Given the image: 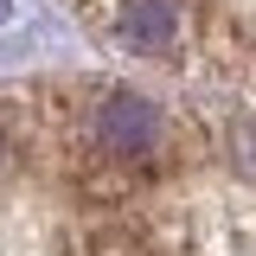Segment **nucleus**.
Masks as SVG:
<instances>
[{
  "label": "nucleus",
  "instance_id": "f257e3e1",
  "mask_svg": "<svg viewBox=\"0 0 256 256\" xmlns=\"http://www.w3.org/2000/svg\"><path fill=\"white\" fill-rule=\"evenodd\" d=\"M0 256H256V154L96 64L0 77Z\"/></svg>",
  "mask_w": 256,
  "mask_h": 256
},
{
  "label": "nucleus",
  "instance_id": "f03ea898",
  "mask_svg": "<svg viewBox=\"0 0 256 256\" xmlns=\"http://www.w3.org/2000/svg\"><path fill=\"white\" fill-rule=\"evenodd\" d=\"M96 70L198 122L212 141L256 148V0H58Z\"/></svg>",
  "mask_w": 256,
  "mask_h": 256
}]
</instances>
